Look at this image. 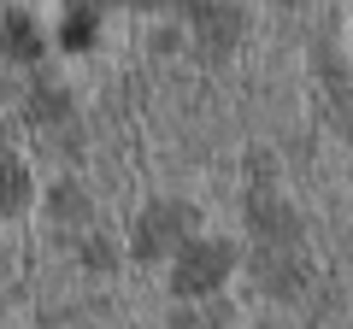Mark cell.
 <instances>
[{
  "mask_svg": "<svg viewBox=\"0 0 353 329\" xmlns=\"http://www.w3.org/2000/svg\"><path fill=\"white\" fill-rule=\"evenodd\" d=\"M24 200H30V171L0 153V212H18Z\"/></svg>",
  "mask_w": 353,
  "mask_h": 329,
  "instance_id": "5",
  "label": "cell"
},
{
  "mask_svg": "<svg viewBox=\"0 0 353 329\" xmlns=\"http://www.w3.org/2000/svg\"><path fill=\"white\" fill-rule=\"evenodd\" d=\"M224 270H230V247H218V241L183 247V259H176V294H206V288H218Z\"/></svg>",
  "mask_w": 353,
  "mask_h": 329,
  "instance_id": "2",
  "label": "cell"
},
{
  "mask_svg": "<svg viewBox=\"0 0 353 329\" xmlns=\"http://www.w3.org/2000/svg\"><path fill=\"white\" fill-rule=\"evenodd\" d=\"M189 12H194V24H201V36L212 41V47H224V41L236 36V12L218 6V0H189Z\"/></svg>",
  "mask_w": 353,
  "mask_h": 329,
  "instance_id": "3",
  "label": "cell"
},
{
  "mask_svg": "<svg viewBox=\"0 0 353 329\" xmlns=\"http://www.w3.org/2000/svg\"><path fill=\"white\" fill-rule=\"evenodd\" d=\"M6 53H12L18 65H36V59H41V36H36V24H30L24 12L6 18Z\"/></svg>",
  "mask_w": 353,
  "mask_h": 329,
  "instance_id": "4",
  "label": "cell"
},
{
  "mask_svg": "<svg viewBox=\"0 0 353 329\" xmlns=\"http://www.w3.org/2000/svg\"><path fill=\"white\" fill-rule=\"evenodd\" d=\"M183 235H189V206H153L148 217L136 224V253L141 259H159V253H171V247H183Z\"/></svg>",
  "mask_w": 353,
  "mask_h": 329,
  "instance_id": "1",
  "label": "cell"
},
{
  "mask_svg": "<svg viewBox=\"0 0 353 329\" xmlns=\"http://www.w3.org/2000/svg\"><path fill=\"white\" fill-rule=\"evenodd\" d=\"M53 217H65V224L77 217V224H83V217H88V194L71 189V182H65V189H53Z\"/></svg>",
  "mask_w": 353,
  "mask_h": 329,
  "instance_id": "6",
  "label": "cell"
}]
</instances>
